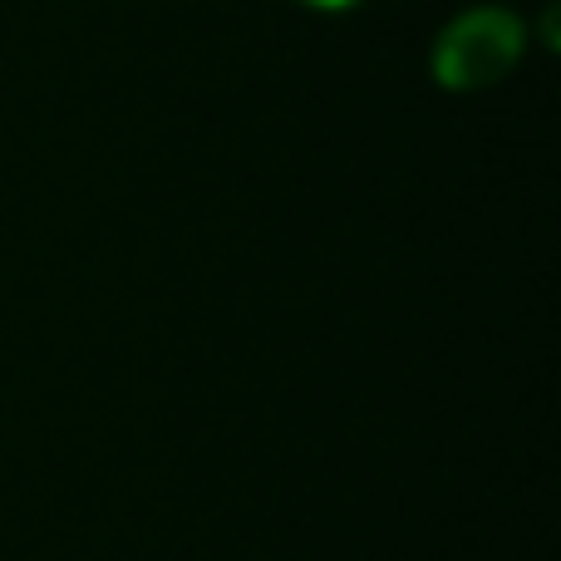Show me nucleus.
<instances>
[{
  "instance_id": "nucleus-2",
  "label": "nucleus",
  "mask_w": 561,
  "mask_h": 561,
  "mask_svg": "<svg viewBox=\"0 0 561 561\" xmlns=\"http://www.w3.org/2000/svg\"><path fill=\"white\" fill-rule=\"evenodd\" d=\"M300 10H316V15H350V10H359L365 0H296Z\"/></svg>"
},
{
  "instance_id": "nucleus-1",
  "label": "nucleus",
  "mask_w": 561,
  "mask_h": 561,
  "mask_svg": "<svg viewBox=\"0 0 561 561\" xmlns=\"http://www.w3.org/2000/svg\"><path fill=\"white\" fill-rule=\"evenodd\" d=\"M527 45H533V25L503 0L488 5H468L448 20L428 45V75L444 94H478L493 89L523 65Z\"/></svg>"
}]
</instances>
